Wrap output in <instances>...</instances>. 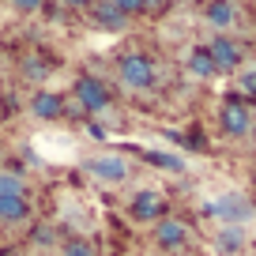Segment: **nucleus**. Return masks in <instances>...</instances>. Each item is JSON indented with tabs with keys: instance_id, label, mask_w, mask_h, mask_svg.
Wrapping results in <instances>:
<instances>
[{
	"instance_id": "obj_17",
	"label": "nucleus",
	"mask_w": 256,
	"mask_h": 256,
	"mask_svg": "<svg viewBox=\"0 0 256 256\" xmlns=\"http://www.w3.org/2000/svg\"><path fill=\"white\" fill-rule=\"evenodd\" d=\"M60 256H98V248H94V241H87V238H68L60 245Z\"/></svg>"
},
{
	"instance_id": "obj_24",
	"label": "nucleus",
	"mask_w": 256,
	"mask_h": 256,
	"mask_svg": "<svg viewBox=\"0 0 256 256\" xmlns=\"http://www.w3.org/2000/svg\"><path fill=\"white\" fill-rule=\"evenodd\" d=\"M166 4H184V0H166Z\"/></svg>"
},
{
	"instance_id": "obj_9",
	"label": "nucleus",
	"mask_w": 256,
	"mask_h": 256,
	"mask_svg": "<svg viewBox=\"0 0 256 256\" xmlns=\"http://www.w3.org/2000/svg\"><path fill=\"white\" fill-rule=\"evenodd\" d=\"M30 113L38 120H56V117H64V98L53 94V90H38L30 98Z\"/></svg>"
},
{
	"instance_id": "obj_25",
	"label": "nucleus",
	"mask_w": 256,
	"mask_h": 256,
	"mask_svg": "<svg viewBox=\"0 0 256 256\" xmlns=\"http://www.w3.org/2000/svg\"><path fill=\"white\" fill-rule=\"evenodd\" d=\"M252 181H256V170H252Z\"/></svg>"
},
{
	"instance_id": "obj_15",
	"label": "nucleus",
	"mask_w": 256,
	"mask_h": 256,
	"mask_svg": "<svg viewBox=\"0 0 256 256\" xmlns=\"http://www.w3.org/2000/svg\"><path fill=\"white\" fill-rule=\"evenodd\" d=\"M4 196H26V177L19 170H0V200Z\"/></svg>"
},
{
	"instance_id": "obj_10",
	"label": "nucleus",
	"mask_w": 256,
	"mask_h": 256,
	"mask_svg": "<svg viewBox=\"0 0 256 256\" xmlns=\"http://www.w3.org/2000/svg\"><path fill=\"white\" fill-rule=\"evenodd\" d=\"M204 19H208L215 30H230L238 23V8H234V0H211L208 8H204Z\"/></svg>"
},
{
	"instance_id": "obj_3",
	"label": "nucleus",
	"mask_w": 256,
	"mask_h": 256,
	"mask_svg": "<svg viewBox=\"0 0 256 256\" xmlns=\"http://www.w3.org/2000/svg\"><path fill=\"white\" fill-rule=\"evenodd\" d=\"M87 174L94 177V181H102V184H124L128 174H132V166H128L124 154H94V158L87 162Z\"/></svg>"
},
{
	"instance_id": "obj_13",
	"label": "nucleus",
	"mask_w": 256,
	"mask_h": 256,
	"mask_svg": "<svg viewBox=\"0 0 256 256\" xmlns=\"http://www.w3.org/2000/svg\"><path fill=\"white\" fill-rule=\"evenodd\" d=\"M94 23L102 26V30H124L128 16L120 8H113L110 0H98V4H94Z\"/></svg>"
},
{
	"instance_id": "obj_19",
	"label": "nucleus",
	"mask_w": 256,
	"mask_h": 256,
	"mask_svg": "<svg viewBox=\"0 0 256 256\" xmlns=\"http://www.w3.org/2000/svg\"><path fill=\"white\" fill-rule=\"evenodd\" d=\"M23 76H26V80H46V76H49V68H46L42 60H34V56H30V60L23 64Z\"/></svg>"
},
{
	"instance_id": "obj_20",
	"label": "nucleus",
	"mask_w": 256,
	"mask_h": 256,
	"mask_svg": "<svg viewBox=\"0 0 256 256\" xmlns=\"http://www.w3.org/2000/svg\"><path fill=\"white\" fill-rule=\"evenodd\" d=\"M238 87H241V94H248V98H256V72H245L238 80Z\"/></svg>"
},
{
	"instance_id": "obj_23",
	"label": "nucleus",
	"mask_w": 256,
	"mask_h": 256,
	"mask_svg": "<svg viewBox=\"0 0 256 256\" xmlns=\"http://www.w3.org/2000/svg\"><path fill=\"white\" fill-rule=\"evenodd\" d=\"M38 241H42V245H49V241H53V234H49V226H38Z\"/></svg>"
},
{
	"instance_id": "obj_8",
	"label": "nucleus",
	"mask_w": 256,
	"mask_h": 256,
	"mask_svg": "<svg viewBox=\"0 0 256 256\" xmlns=\"http://www.w3.org/2000/svg\"><path fill=\"white\" fill-rule=\"evenodd\" d=\"M184 241H188V226H184L181 218H158V222H154V245L158 248L174 252V248H181Z\"/></svg>"
},
{
	"instance_id": "obj_22",
	"label": "nucleus",
	"mask_w": 256,
	"mask_h": 256,
	"mask_svg": "<svg viewBox=\"0 0 256 256\" xmlns=\"http://www.w3.org/2000/svg\"><path fill=\"white\" fill-rule=\"evenodd\" d=\"M60 4H68V8H90L94 0H60Z\"/></svg>"
},
{
	"instance_id": "obj_5",
	"label": "nucleus",
	"mask_w": 256,
	"mask_h": 256,
	"mask_svg": "<svg viewBox=\"0 0 256 256\" xmlns=\"http://www.w3.org/2000/svg\"><path fill=\"white\" fill-rule=\"evenodd\" d=\"M76 102H80V110H87V113H106L110 110V90H106L102 80L83 76V80H76Z\"/></svg>"
},
{
	"instance_id": "obj_2",
	"label": "nucleus",
	"mask_w": 256,
	"mask_h": 256,
	"mask_svg": "<svg viewBox=\"0 0 256 256\" xmlns=\"http://www.w3.org/2000/svg\"><path fill=\"white\" fill-rule=\"evenodd\" d=\"M204 211H208V215L215 218V222H222V226H245L248 218L256 215V208L245 200V196H238V192H226V196L211 200Z\"/></svg>"
},
{
	"instance_id": "obj_16",
	"label": "nucleus",
	"mask_w": 256,
	"mask_h": 256,
	"mask_svg": "<svg viewBox=\"0 0 256 256\" xmlns=\"http://www.w3.org/2000/svg\"><path fill=\"white\" fill-rule=\"evenodd\" d=\"M144 158L151 162V166L170 170V174H181V170H184V158H177V154H166V151H147Z\"/></svg>"
},
{
	"instance_id": "obj_12",
	"label": "nucleus",
	"mask_w": 256,
	"mask_h": 256,
	"mask_svg": "<svg viewBox=\"0 0 256 256\" xmlns=\"http://www.w3.org/2000/svg\"><path fill=\"white\" fill-rule=\"evenodd\" d=\"M215 248L226 252V256L241 252V248H245V226H218L215 230Z\"/></svg>"
},
{
	"instance_id": "obj_21",
	"label": "nucleus",
	"mask_w": 256,
	"mask_h": 256,
	"mask_svg": "<svg viewBox=\"0 0 256 256\" xmlns=\"http://www.w3.org/2000/svg\"><path fill=\"white\" fill-rule=\"evenodd\" d=\"M12 8L23 12V16H30V12H38V8H42V0H12Z\"/></svg>"
},
{
	"instance_id": "obj_18",
	"label": "nucleus",
	"mask_w": 256,
	"mask_h": 256,
	"mask_svg": "<svg viewBox=\"0 0 256 256\" xmlns=\"http://www.w3.org/2000/svg\"><path fill=\"white\" fill-rule=\"evenodd\" d=\"M113 8H120L124 16H140V12H147V0H110Z\"/></svg>"
},
{
	"instance_id": "obj_1",
	"label": "nucleus",
	"mask_w": 256,
	"mask_h": 256,
	"mask_svg": "<svg viewBox=\"0 0 256 256\" xmlns=\"http://www.w3.org/2000/svg\"><path fill=\"white\" fill-rule=\"evenodd\" d=\"M117 80L128 90H147L158 80V68H154V60L147 53H128V56L117 60Z\"/></svg>"
},
{
	"instance_id": "obj_4",
	"label": "nucleus",
	"mask_w": 256,
	"mask_h": 256,
	"mask_svg": "<svg viewBox=\"0 0 256 256\" xmlns=\"http://www.w3.org/2000/svg\"><path fill=\"white\" fill-rule=\"evenodd\" d=\"M218 124H222V132L230 140H245L248 132H252V110H248L245 102H222V110H218Z\"/></svg>"
},
{
	"instance_id": "obj_6",
	"label": "nucleus",
	"mask_w": 256,
	"mask_h": 256,
	"mask_svg": "<svg viewBox=\"0 0 256 256\" xmlns=\"http://www.w3.org/2000/svg\"><path fill=\"white\" fill-rule=\"evenodd\" d=\"M128 215L136 218V222H158L162 215H166V196L162 192H154V188H144V192H136L132 196V204H128Z\"/></svg>"
},
{
	"instance_id": "obj_11",
	"label": "nucleus",
	"mask_w": 256,
	"mask_h": 256,
	"mask_svg": "<svg viewBox=\"0 0 256 256\" xmlns=\"http://www.w3.org/2000/svg\"><path fill=\"white\" fill-rule=\"evenodd\" d=\"M26 218H30V200H26V196H4V200H0V222L4 226L26 222Z\"/></svg>"
},
{
	"instance_id": "obj_14",
	"label": "nucleus",
	"mask_w": 256,
	"mask_h": 256,
	"mask_svg": "<svg viewBox=\"0 0 256 256\" xmlns=\"http://www.w3.org/2000/svg\"><path fill=\"white\" fill-rule=\"evenodd\" d=\"M188 72L196 76V80H215V76H218V68H215V60H211L208 46H200V49H192V53H188Z\"/></svg>"
},
{
	"instance_id": "obj_7",
	"label": "nucleus",
	"mask_w": 256,
	"mask_h": 256,
	"mask_svg": "<svg viewBox=\"0 0 256 256\" xmlns=\"http://www.w3.org/2000/svg\"><path fill=\"white\" fill-rule=\"evenodd\" d=\"M208 53H211V60H215L218 72H234V68L245 60V49H241V42L226 38V34H215V38H211Z\"/></svg>"
}]
</instances>
